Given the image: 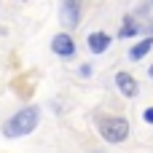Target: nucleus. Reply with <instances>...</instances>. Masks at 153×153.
Masks as SVG:
<instances>
[{
    "instance_id": "obj_11",
    "label": "nucleus",
    "mask_w": 153,
    "mask_h": 153,
    "mask_svg": "<svg viewBox=\"0 0 153 153\" xmlns=\"http://www.w3.org/2000/svg\"><path fill=\"white\" fill-rule=\"evenodd\" d=\"M148 75H151V78H153V65H151V67H148Z\"/></svg>"
},
{
    "instance_id": "obj_6",
    "label": "nucleus",
    "mask_w": 153,
    "mask_h": 153,
    "mask_svg": "<svg viewBox=\"0 0 153 153\" xmlns=\"http://www.w3.org/2000/svg\"><path fill=\"white\" fill-rule=\"evenodd\" d=\"M86 43H89V51L91 54H105L108 46H110V35L108 32H91L86 38Z\"/></svg>"
},
{
    "instance_id": "obj_9",
    "label": "nucleus",
    "mask_w": 153,
    "mask_h": 153,
    "mask_svg": "<svg viewBox=\"0 0 153 153\" xmlns=\"http://www.w3.org/2000/svg\"><path fill=\"white\" fill-rule=\"evenodd\" d=\"M143 118H145V124H153V108H145Z\"/></svg>"
},
{
    "instance_id": "obj_2",
    "label": "nucleus",
    "mask_w": 153,
    "mask_h": 153,
    "mask_svg": "<svg viewBox=\"0 0 153 153\" xmlns=\"http://www.w3.org/2000/svg\"><path fill=\"white\" fill-rule=\"evenodd\" d=\"M97 129H100V137L110 145H121L129 137V121L124 116H102L97 118Z\"/></svg>"
},
{
    "instance_id": "obj_7",
    "label": "nucleus",
    "mask_w": 153,
    "mask_h": 153,
    "mask_svg": "<svg viewBox=\"0 0 153 153\" xmlns=\"http://www.w3.org/2000/svg\"><path fill=\"white\" fill-rule=\"evenodd\" d=\"M151 48H153V38H143L140 43H134V46L129 48V59H132V62H140L143 56H148Z\"/></svg>"
},
{
    "instance_id": "obj_1",
    "label": "nucleus",
    "mask_w": 153,
    "mask_h": 153,
    "mask_svg": "<svg viewBox=\"0 0 153 153\" xmlns=\"http://www.w3.org/2000/svg\"><path fill=\"white\" fill-rule=\"evenodd\" d=\"M38 121H40V110H38V108H22L19 113H13V116L3 124V134L11 137V140L27 137L30 132H35Z\"/></svg>"
},
{
    "instance_id": "obj_3",
    "label": "nucleus",
    "mask_w": 153,
    "mask_h": 153,
    "mask_svg": "<svg viewBox=\"0 0 153 153\" xmlns=\"http://www.w3.org/2000/svg\"><path fill=\"white\" fill-rule=\"evenodd\" d=\"M51 51H54L56 56H62V59L75 56V40H73V35H70V32H56V35L51 38Z\"/></svg>"
},
{
    "instance_id": "obj_4",
    "label": "nucleus",
    "mask_w": 153,
    "mask_h": 153,
    "mask_svg": "<svg viewBox=\"0 0 153 153\" xmlns=\"http://www.w3.org/2000/svg\"><path fill=\"white\" fill-rule=\"evenodd\" d=\"M59 19L67 30L78 27L81 22V0H62V8H59Z\"/></svg>"
},
{
    "instance_id": "obj_10",
    "label": "nucleus",
    "mask_w": 153,
    "mask_h": 153,
    "mask_svg": "<svg viewBox=\"0 0 153 153\" xmlns=\"http://www.w3.org/2000/svg\"><path fill=\"white\" fill-rule=\"evenodd\" d=\"M78 73H81L83 78H89V75H91V67H89V65H81V67H78Z\"/></svg>"
},
{
    "instance_id": "obj_8",
    "label": "nucleus",
    "mask_w": 153,
    "mask_h": 153,
    "mask_svg": "<svg viewBox=\"0 0 153 153\" xmlns=\"http://www.w3.org/2000/svg\"><path fill=\"white\" fill-rule=\"evenodd\" d=\"M140 30H137V22H132V16H126L124 19V24H121V32H118V38H134Z\"/></svg>"
},
{
    "instance_id": "obj_5",
    "label": "nucleus",
    "mask_w": 153,
    "mask_h": 153,
    "mask_svg": "<svg viewBox=\"0 0 153 153\" xmlns=\"http://www.w3.org/2000/svg\"><path fill=\"white\" fill-rule=\"evenodd\" d=\"M116 86H118V91L124 94V97H137L140 94V83H137V78L132 75V73H116Z\"/></svg>"
}]
</instances>
